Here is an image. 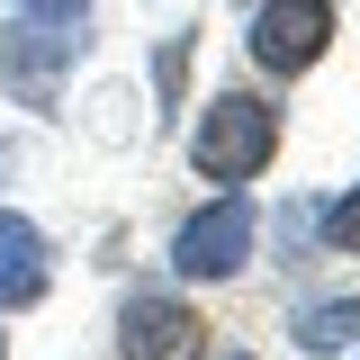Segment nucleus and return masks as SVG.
<instances>
[{"label": "nucleus", "instance_id": "obj_14", "mask_svg": "<svg viewBox=\"0 0 360 360\" xmlns=\"http://www.w3.org/2000/svg\"><path fill=\"white\" fill-rule=\"evenodd\" d=\"M352 352H360V342H352Z\"/></svg>", "mask_w": 360, "mask_h": 360}, {"label": "nucleus", "instance_id": "obj_12", "mask_svg": "<svg viewBox=\"0 0 360 360\" xmlns=\"http://www.w3.org/2000/svg\"><path fill=\"white\" fill-rule=\"evenodd\" d=\"M0 360H9V333H0Z\"/></svg>", "mask_w": 360, "mask_h": 360}, {"label": "nucleus", "instance_id": "obj_3", "mask_svg": "<svg viewBox=\"0 0 360 360\" xmlns=\"http://www.w3.org/2000/svg\"><path fill=\"white\" fill-rule=\"evenodd\" d=\"M333 27H342L333 0H262L252 27H243V54H252V72H270V82H297V72H315L333 54Z\"/></svg>", "mask_w": 360, "mask_h": 360}, {"label": "nucleus", "instance_id": "obj_6", "mask_svg": "<svg viewBox=\"0 0 360 360\" xmlns=\"http://www.w3.org/2000/svg\"><path fill=\"white\" fill-rule=\"evenodd\" d=\"M45 288H54V243L18 207H0V315H27Z\"/></svg>", "mask_w": 360, "mask_h": 360}, {"label": "nucleus", "instance_id": "obj_2", "mask_svg": "<svg viewBox=\"0 0 360 360\" xmlns=\"http://www.w3.org/2000/svg\"><path fill=\"white\" fill-rule=\"evenodd\" d=\"M82 54H90V18L82 9H18L0 27V90L18 108L54 117V99H63V82H72Z\"/></svg>", "mask_w": 360, "mask_h": 360}, {"label": "nucleus", "instance_id": "obj_7", "mask_svg": "<svg viewBox=\"0 0 360 360\" xmlns=\"http://www.w3.org/2000/svg\"><path fill=\"white\" fill-rule=\"evenodd\" d=\"M288 342L307 360H333L360 342V297H315V307H297V324H288Z\"/></svg>", "mask_w": 360, "mask_h": 360}, {"label": "nucleus", "instance_id": "obj_5", "mask_svg": "<svg viewBox=\"0 0 360 360\" xmlns=\"http://www.w3.org/2000/svg\"><path fill=\"white\" fill-rule=\"evenodd\" d=\"M117 360H207V315L189 297L162 288H135L117 307Z\"/></svg>", "mask_w": 360, "mask_h": 360}, {"label": "nucleus", "instance_id": "obj_10", "mask_svg": "<svg viewBox=\"0 0 360 360\" xmlns=\"http://www.w3.org/2000/svg\"><path fill=\"white\" fill-rule=\"evenodd\" d=\"M270 234H279V262H315V198H288L270 217Z\"/></svg>", "mask_w": 360, "mask_h": 360}, {"label": "nucleus", "instance_id": "obj_1", "mask_svg": "<svg viewBox=\"0 0 360 360\" xmlns=\"http://www.w3.org/2000/svg\"><path fill=\"white\" fill-rule=\"evenodd\" d=\"M279 108H270L262 90H217V99H198V127H189V172L217 180V189H243V180H262L279 162Z\"/></svg>", "mask_w": 360, "mask_h": 360}, {"label": "nucleus", "instance_id": "obj_13", "mask_svg": "<svg viewBox=\"0 0 360 360\" xmlns=\"http://www.w3.org/2000/svg\"><path fill=\"white\" fill-rule=\"evenodd\" d=\"M225 360H252V352H225Z\"/></svg>", "mask_w": 360, "mask_h": 360}, {"label": "nucleus", "instance_id": "obj_4", "mask_svg": "<svg viewBox=\"0 0 360 360\" xmlns=\"http://www.w3.org/2000/svg\"><path fill=\"white\" fill-rule=\"evenodd\" d=\"M252 262V198L243 189H217L207 207H189L180 217V234H172V270L180 279H234V270Z\"/></svg>", "mask_w": 360, "mask_h": 360}, {"label": "nucleus", "instance_id": "obj_8", "mask_svg": "<svg viewBox=\"0 0 360 360\" xmlns=\"http://www.w3.org/2000/svg\"><path fill=\"white\" fill-rule=\"evenodd\" d=\"M189 54H198V37L180 27V37H162V54H153V99H162V117H180L189 108Z\"/></svg>", "mask_w": 360, "mask_h": 360}, {"label": "nucleus", "instance_id": "obj_11", "mask_svg": "<svg viewBox=\"0 0 360 360\" xmlns=\"http://www.w3.org/2000/svg\"><path fill=\"white\" fill-rule=\"evenodd\" d=\"M9 9H90V0H9Z\"/></svg>", "mask_w": 360, "mask_h": 360}, {"label": "nucleus", "instance_id": "obj_9", "mask_svg": "<svg viewBox=\"0 0 360 360\" xmlns=\"http://www.w3.org/2000/svg\"><path fill=\"white\" fill-rule=\"evenodd\" d=\"M315 252H360V180L342 198H315Z\"/></svg>", "mask_w": 360, "mask_h": 360}]
</instances>
